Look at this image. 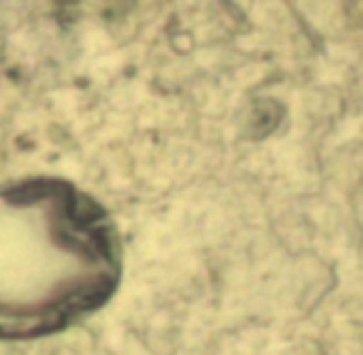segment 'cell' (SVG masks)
Listing matches in <instances>:
<instances>
[{"instance_id":"1","label":"cell","mask_w":363,"mask_h":355,"mask_svg":"<svg viewBox=\"0 0 363 355\" xmlns=\"http://www.w3.org/2000/svg\"><path fill=\"white\" fill-rule=\"evenodd\" d=\"M117 256L102 211L57 179L0 186V338H38L105 300Z\"/></svg>"}]
</instances>
